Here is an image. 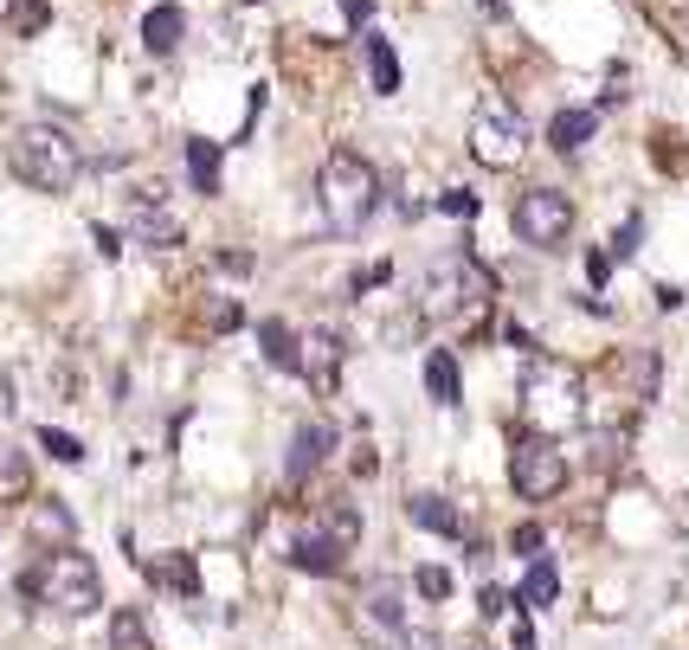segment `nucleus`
<instances>
[{
    "label": "nucleus",
    "instance_id": "obj_29",
    "mask_svg": "<svg viewBox=\"0 0 689 650\" xmlns=\"http://www.w3.org/2000/svg\"><path fill=\"white\" fill-rule=\"evenodd\" d=\"M438 213H452V220H470V213H477V193H470V188H445V193H438Z\"/></svg>",
    "mask_w": 689,
    "mask_h": 650
},
{
    "label": "nucleus",
    "instance_id": "obj_1",
    "mask_svg": "<svg viewBox=\"0 0 689 650\" xmlns=\"http://www.w3.org/2000/svg\"><path fill=\"white\" fill-rule=\"evenodd\" d=\"M316 200H322V220L342 232H361L374 220V206H381V174H374V161L354 149H336L322 161V174H316Z\"/></svg>",
    "mask_w": 689,
    "mask_h": 650
},
{
    "label": "nucleus",
    "instance_id": "obj_24",
    "mask_svg": "<svg viewBox=\"0 0 689 650\" xmlns=\"http://www.w3.org/2000/svg\"><path fill=\"white\" fill-rule=\"evenodd\" d=\"M110 650H155L149 644V625H142L136 606H123V612L110 618Z\"/></svg>",
    "mask_w": 689,
    "mask_h": 650
},
{
    "label": "nucleus",
    "instance_id": "obj_4",
    "mask_svg": "<svg viewBox=\"0 0 689 650\" xmlns=\"http://www.w3.org/2000/svg\"><path fill=\"white\" fill-rule=\"evenodd\" d=\"M497 297V270H484L470 252H452V258H438V265L425 270L420 284V316L432 322H458L470 309H484Z\"/></svg>",
    "mask_w": 689,
    "mask_h": 650
},
{
    "label": "nucleus",
    "instance_id": "obj_21",
    "mask_svg": "<svg viewBox=\"0 0 689 650\" xmlns=\"http://www.w3.org/2000/svg\"><path fill=\"white\" fill-rule=\"evenodd\" d=\"M258 348H265V361H271V367L297 374V329H284V322L271 316V322H258Z\"/></svg>",
    "mask_w": 689,
    "mask_h": 650
},
{
    "label": "nucleus",
    "instance_id": "obj_27",
    "mask_svg": "<svg viewBox=\"0 0 689 650\" xmlns=\"http://www.w3.org/2000/svg\"><path fill=\"white\" fill-rule=\"evenodd\" d=\"M413 586H420V599H425V606H445L458 579H452V567H420V574H413Z\"/></svg>",
    "mask_w": 689,
    "mask_h": 650
},
{
    "label": "nucleus",
    "instance_id": "obj_19",
    "mask_svg": "<svg viewBox=\"0 0 689 650\" xmlns=\"http://www.w3.org/2000/svg\"><path fill=\"white\" fill-rule=\"evenodd\" d=\"M33 497V458L20 445H0V502H26Z\"/></svg>",
    "mask_w": 689,
    "mask_h": 650
},
{
    "label": "nucleus",
    "instance_id": "obj_23",
    "mask_svg": "<svg viewBox=\"0 0 689 650\" xmlns=\"http://www.w3.org/2000/svg\"><path fill=\"white\" fill-rule=\"evenodd\" d=\"M368 72H374V90H381V97L400 90V58H393V45H386L381 33H368Z\"/></svg>",
    "mask_w": 689,
    "mask_h": 650
},
{
    "label": "nucleus",
    "instance_id": "obj_33",
    "mask_svg": "<svg viewBox=\"0 0 689 650\" xmlns=\"http://www.w3.org/2000/svg\"><path fill=\"white\" fill-rule=\"evenodd\" d=\"M386 277H393V265H368L361 277H354V290H374V284H386Z\"/></svg>",
    "mask_w": 689,
    "mask_h": 650
},
{
    "label": "nucleus",
    "instance_id": "obj_25",
    "mask_svg": "<svg viewBox=\"0 0 689 650\" xmlns=\"http://www.w3.org/2000/svg\"><path fill=\"white\" fill-rule=\"evenodd\" d=\"M368 618H381L386 631L406 625V612H400V586H393V579H374V586H368Z\"/></svg>",
    "mask_w": 689,
    "mask_h": 650
},
{
    "label": "nucleus",
    "instance_id": "obj_36",
    "mask_svg": "<svg viewBox=\"0 0 689 650\" xmlns=\"http://www.w3.org/2000/svg\"><path fill=\"white\" fill-rule=\"evenodd\" d=\"M368 13H374V0H348V20H354V26H361Z\"/></svg>",
    "mask_w": 689,
    "mask_h": 650
},
{
    "label": "nucleus",
    "instance_id": "obj_9",
    "mask_svg": "<svg viewBox=\"0 0 689 650\" xmlns=\"http://www.w3.org/2000/svg\"><path fill=\"white\" fill-rule=\"evenodd\" d=\"M129 238H142L149 252H174L188 232L168 213V188H136L129 193Z\"/></svg>",
    "mask_w": 689,
    "mask_h": 650
},
{
    "label": "nucleus",
    "instance_id": "obj_32",
    "mask_svg": "<svg viewBox=\"0 0 689 650\" xmlns=\"http://www.w3.org/2000/svg\"><path fill=\"white\" fill-rule=\"evenodd\" d=\"M245 322V309H239V297L232 303H213V329H239Z\"/></svg>",
    "mask_w": 689,
    "mask_h": 650
},
{
    "label": "nucleus",
    "instance_id": "obj_30",
    "mask_svg": "<svg viewBox=\"0 0 689 650\" xmlns=\"http://www.w3.org/2000/svg\"><path fill=\"white\" fill-rule=\"evenodd\" d=\"M45 26V0H13V33H39Z\"/></svg>",
    "mask_w": 689,
    "mask_h": 650
},
{
    "label": "nucleus",
    "instance_id": "obj_20",
    "mask_svg": "<svg viewBox=\"0 0 689 650\" xmlns=\"http://www.w3.org/2000/svg\"><path fill=\"white\" fill-rule=\"evenodd\" d=\"M406 515H413L420 529H432V535L464 541V515H458V509H452L445 497H413V502H406Z\"/></svg>",
    "mask_w": 689,
    "mask_h": 650
},
{
    "label": "nucleus",
    "instance_id": "obj_18",
    "mask_svg": "<svg viewBox=\"0 0 689 650\" xmlns=\"http://www.w3.org/2000/svg\"><path fill=\"white\" fill-rule=\"evenodd\" d=\"M142 574L155 579V586H168V593H200V567H193V554H168V561H149L142 554Z\"/></svg>",
    "mask_w": 689,
    "mask_h": 650
},
{
    "label": "nucleus",
    "instance_id": "obj_26",
    "mask_svg": "<svg viewBox=\"0 0 689 650\" xmlns=\"http://www.w3.org/2000/svg\"><path fill=\"white\" fill-rule=\"evenodd\" d=\"M33 438L45 445V458H59V463H84V445H77L72 431H59V425H39Z\"/></svg>",
    "mask_w": 689,
    "mask_h": 650
},
{
    "label": "nucleus",
    "instance_id": "obj_38",
    "mask_svg": "<svg viewBox=\"0 0 689 650\" xmlns=\"http://www.w3.org/2000/svg\"><path fill=\"white\" fill-rule=\"evenodd\" d=\"M683 52H689V39H683Z\"/></svg>",
    "mask_w": 689,
    "mask_h": 650
},
{
    "label": "nucleus",
    "instance_id": "obj_2",
    "mask_svg": "<svg viewBox=\"0 0 689 650\" xmlns=\"http://www.w3.org/2000/svg\"><path fill=\"white\" fill-rule=\"evenodd\" d=\"M26 593H33L39 606H52L59 618H91L104 606V574H97V561L72 541V547H52L33 574H26Z\"/></svg>",
    "mask_w": 689,
    "mask_h": 650
},
{
    "label": "nucleus",
    "instance_id": "obj_14",
    "mask_svg": "<svg viewBox=\"0 0 689 650\" xmlns=\"http://www.w3.org/2000/svg\"><path fill=\"white\" fill-rule=\"evenodd\" d=\"M329 445H336V431L329 425H297V438H290V463H284V477L290 483H304L316 463L329 458Z\"/></svg>",
    "mask_w": 689,
    "mask_h": 650
},
{
    "label": "nucleus",
    "instance_id": "obj_13",
    "mask_svg": "<svg viewBox=\"0 0 689 650\" xmlns=\"http://www.w3.org/2000/svg\"><path fill=\"white\" fill-rule=\"evenodd\" d=\"M181 39H188V13H181V0H161V7L142 13V45H149L155 58L181 52Z\"/></svg>",
    "mask_w": 689,
    "mask_h": 650
},
{
    "label": "nucleus",
    "instance_id": "obj_16",
    "mask_svg": "<svg viewBox=\"0 0 689 650\" xmlns=\"http://www.w3.org/2000/svg\"><path fill=\"white\" fill-rule=\"evenodd\" d=\"M593 129H600V116L593 110H554V122H548V149L580 154L586 142H593Z\"/></svg>",
    "mask_w": 689,
    "mask_h": 650
},
{
    "label": "nucleus",
    "instance_id": "obj_28",
    "mask_svg": "<svg viewBox=\"0 0 689 650\" xmlns=\"http://www.w3.org/2000/svg\"><path fill=\"white\" fill-rule=\"evenodd\" d=\"M393 638H400V650H445V638H438L432 625H400Z\"/></svg>",
    "mask_w": 689,
    "mask_h": 650
},
{
    "label": "nucleus",
    "instance_id": "obj_15",
    "mask_svg": "<svg viewBox=\"0 0 689 650\" xmlns=\"http://www.w3.org/2000/svg\"><path fill=\"white\" fill-rule=\"evenodd\" d=\"M425 393L438 406H464V374H458V354L452 348H432L425 354Z\"/></svg>",
    "mask_w": 689,
    "mask_h": 650
},
{
    "label": "nucleus",
    "instance_id": "obj_12",
    "mask_svg": "<svg viewBox=\"0 0 689 650\" xmlns=\"http://www.w3.org/2000/svg\"><path fill=\"white\" fill-rule=\"evenodd\" d=\"M290 567H304V574H342V567H348V547L336 535H322L316 522H304V529H297V541H290Z\"/></svg>",
    "mask_w": 689,
    "mask_h": 650
},
{
    "label": "nucleus",
    "instance_id": "obj_34",
    "mask_svg": "<svg viewBox=\"0 0 689 650\" xmlns=\"http://www.w3.org/2000/svg\"><path fill=\"white\" fill-rule=\"evenodd\" d=\"M477 606H484V612H490V618H497V612H502V606H509V599H502V593H497V586H484V593H477Z\"/></svg>",
    "mask_w": 689,
    "mask_h": 650
},
{
    "label": "nucleus",
    "instance_id": "obj_10",
    "mask_svg": "<svg viewBox=\"0 0 689 650\" xmlns=\"http://www.w3.org/2000/svg\"><path fill=\"white\" fill-rule=\"evenodd\" d=\"M297 374L309 381V393H316V399H329V393H336V381H342V342H336L329 329L297 335Z\"/></svg>",
    "mask_w": 689,
    "mask_h": 650
},
{
    "label": "nucleus",
    "instance_id": "obj_5",
    "mask_svg": "<svg viewBox=\"0 0 689 650\" xmlns=\"http://www.w3.org/2000/svg\"><path fill=\"white\" fill-rule=\"evenodd\" d=\"M580 399H586V386L568 361H529V374H522V419L536 425L541 438H554V431H568L580 425Z\"/></svg>",
    "mask_w": 689,
    "mask_h": 650
},
{
    "label": "nucleus",
    "instance_id": "obj_6",
    "mask_svg": "<svg viewBox=\"0 0 689 650\" xmlns=\"http://www.w3.org/2000/svg\"><path fill=\"white\" fill-rule=\"evenodd\" d=\"M509 483H516V497L522 502H554L568 490V451H554V438H516V451H509Z\"/></svg>",
    "mask_w": 689,
    "mask_h": 650
},
{
    "label": "nucleus",
    "instance_id": "obj_8",
    "mask_svg": "<svg viewBox=\"0 0 689 650\" xmlns=\"http://www.w3.org/2000/svg\"><path fill=\"white\" fill-rule=\"evenodd\" d=\"M529 149V129H522V116L509 110V104H484V110L470 116V161H484V168H516Z\"/></svg>",
    "mask_w": 689,
    "mask_h": 650
},
{
    "label": "nucleus",
    "instance_id": "obj_37",
    "mask_svg": "<svg viewBox=\"0 0 689 650\" xmlns=\"http://www.w3.org/2000/svg\"><path fill=\"white\" fill-rule=\"evenodd\" d=\"M245 7H258V0H245Z\"/></svg>",
    "mask_w": 689,
    "mask_h": 650
},
{
    "label": "nucleus",
    "instance_id": "obj_3",
    "mask_svg": "<svg viewBox=\"0 0 689 650\" xmlns=\"http://www.w3.org/2000/svg\"><path fill=\"white\" fill-rule=\"evenodd\" d=\"M7 161H13V174H20L33 193H72L77 174H84L77 142L65 136V129H52V122H26V129L13 136Z\"/></svg>",
    "mask_w": 689,
    "mask_h": 650
},
{
    "label": "nucleus",
    "instance_id": "obj_17",
    "mask_svg": "<svg viewBox=\"0 0 689 650\" xmlns=\"http://www.w3.org/2000/svg\"><path fill=\"white\" fill-rule=\"evenodd\" d=\"M554 593H561V574H554V561L541 554L536 567L522 574V586H516V606H522V612H548V606H554Z\"/></svg>",
    "mask_w": 689,
    "mask_h": 650
},
{
    "label": "nucleus",
    "instance_id": "obj_11",
    "mask_svg": "<svg viewBox=\"0 0 689 650\" xmlns=\"http://www.w3.org/2000/svg\"><path fill=\"white\" fill-rule=\"evenodd\" d=\"M20 529H26V541H33L39 554H52V547H72L77 541V515L59 497H39L20 509Z\"/></svg>",
    "mask_w": 689,
    "mask_h": 650
},
{
    "label": "nucleus",
    "instance_id": "obj_35",
    "mask_svg": "<svg viewBox=\"0 0 689 650\" xmlns=\"http://www.w3.org/2000/svg\"><path fill=\"white\" fill-rule=\"evenodd\" d=\"M97 252H104V258H116V252H123V238H116L110 226H97Z\"/></svg>",
    "mask_w": 689,
    "mask_h": 650
},
{
    "label": "nucleus",
    "instance_id": "obj_7",
    "mask_svg": "<svg viewBox=\"0 0 689 650\" xmlns=\"http://www.w3.org/2000/svg\"><path fill=\"white\" fill-rule=\"evenodd\" d=\"M509 226H516L522 245H536V252H561L568 232H574V200H568L561 188H529L522 200H516Z\"/></svg>",
    "mask_w": 689,
    "mask_h": 650
},
{
    "label": "nucleus",
    "instance_id": "obj_31",
    "mask_svg": "<svg viewBox=\"0 0 689 650\" xmlns=\"http://www.w3.org/2000/svg\"><path fill=\"white\" fill-rule=\"evenodd\" d=\"M638 232H645V220L632 213V220L618 226V238H613V252H618V258H632V252H638Z\"/></svg>",
    "mask_w": 689,
    "mask_h": 650
},
{
    "label": "nucleus",
    "instance_id": "obj_22",
    "mask_svg": "<svg viewBox=\"0 0 689 650\" xmlns=\"http://www.w3.org/2000/svg\"><path fill=\"white\" fill-rule=\"evenodd\" d=\"M188 181L193 193H220V142H188Z\"/></svg>",
    "mask_w": 689,
    "mask_h": 650
}]
</instances>
